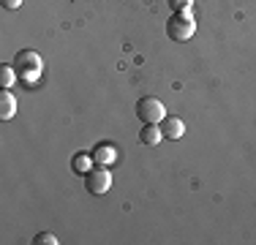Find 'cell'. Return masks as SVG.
<instances>
[{"label": "cell", "instance_id": "1", "mask_svg": "<svg viewBox=\"0 0 256 245\" xmlns=\"http://www.w3.org/2000/svg\"><path fill=\"white\" fill-rule=\"evenodd\" d=\"M194 33H196V20H194L191 11H174V14L169 16L166 36L172 41H178V44H182V41H191Z\"/></svg>", "mask_w": 256, "mask_h": 245}, {"label": "cell", "instance_id": "2", "mask_svg": "<svg viewBox=\"0 0 256 245\" xmlns=\"http://www.w3.org/2000/svg\"><path fill=\"white\" fill-rule=\"evenodd\" d=\"M14 68H16V74H20V79L33 82V76H38V74L44 71V58H41L38 52L22 49V52H16V58H14Z\"/></svg>", "mask_w": 256, "mask_h": 245}, {"label": "cell", "instance_id": "3", "mask_svg": "<svg viewBox=\"0 0 256 245\" xmlns=\"http://www.w3.org/2000/svg\"><path fill=\"white\" fill-rule=\"evenodd\" d=\"M136 114L142 122H158V126H161V120L166 118V109H164L161 98L144 96V98H139V104H136Z\"/></svg>", "mask_w": 256, "mask_h": 245}, {"label": "cell", "instance_id": "4", "mask_svg": "<svg viewBox=\"0 0 256 245\" xmlns=\"http://www.w3.org/2000/svg\"><path fill=\"white\" fill-rule=\"evenodd\" d=\"M84 188H88L90 196H104L112 188V172L106 166H98V169H90L84 174Z\"/></svg>", "mask_w": 256, "mask_h": 245}, {"label": "cell", "instance_id": "5", "mask_svg": "<svg viewBox=\"0 0 256 245\" xmlns=\"http://www.w3.org/2000/svg\"><path fill=\"white\" fill-rule=\"evenodd\" d=\"M164 139V131L158 122H142V131H139V142H142L144 147H156L161 144Z\"/></svg>", "mask_w": 256, "mask_h": 245}, {"label": "cell", "instance_id": "6", "mask_svg": "<svg viewBox=\"0 0 256 245\" xmlns=\"http://www.w3.org/2000/svg\"><path fill=\"white\" fill-rule=\"evenodd\" d=\"M93 161L98 164V166H109V164L118 161V147L109 144V142H101L93 147Z\"/></svg>", "mask_w": 256, "mask_h": 245}, {"label": "cell", "instance_id": "7", "mask_svg": "<svg viewBox=\"0 0 256 245\" xmlns=\"http://www.w3.org/2000/svg\"><path fill=\"white\" fill-rule=\"evenodd\" d=\"M161 131H164V139H182L186 122L180 118H174V114H166V118L161 120Z\"/></svg>", "mask_w": 256, "mask_h": 245}, {"label": "cell", "instance_id": "8", "mask_svg": "<svg viewBox=\"0 0 256 245\" xmlns=\"http://www.w3.org/2000/svg\"><path fill=\"white\" fill-rule=\"evenodd\" d=\"M16 114V96L11 90H0V120H11Z\"/></svg>", "mask_w": 256, "mask_h": 245}, {"label": "cell", "instance_id": "9", "mask_svg": "<svg viewBox=\"0 0 256 245\" xmlns=\"http://www.w3.org/2000/svg\"><path fill=\"white\" fill-rule=\"evenodd\" d=\"M93 152H76L74 158H71V169L76 172V174H88L90 169H93Z\"/></svg>", "mask_w": 256, "mask_h": 245}, {"label": "cell", "instance_id": "10", "mask_svg": "<svg viewBox=\"0 0 256 245\" xmlns=\"http://www.w3.org/2000/svg\"><path fill=\"white\" fill-rule=\"evenodd\" d=\"M16 79H20V74H16L14 66H0V90H8L16 84Z\"/></svg>", "mask_w": 256, "mask_h": 245}, {"label": "cell", "instance_id": "11", "mask_svg": "<svg viewBox=\"0 0 256 245\" xmlns=\"http://www.w3.org/2000/svg\"><path fill=\"white\" fill-rule=\"evenodd\" d=\"M33 242H36V245H58V237H54L52 232H38Z\"/></svg>", "mask_w": 256, "mask_h": 245}, {"label": "cell", "instance_id": "12", "mask_svg": "<svg viewBox=\"0 0 256 245\" xmlns=\"http://www.w3.org/2000/svg\"><path fill=\"white\" fill-rule=\"evenodd\" d=\"M169 6H172L174 11H191L194 0H169Z\"/></svg>", "mask_w": 256, "mask_h": 245}, {"label": "cell", "instance_id": "13", "mask_svg": "<svg viewBox=\"0 0 256 245\" xmlns=\"http://www.w3.org/2000/svg\"><path fill=\"white\" fill-rule=\"evenodd\" d=\"M22 3H25V0H0V6H3L6 11H16Z\"/></svg>", "mask_w": 256, "mask_h": 245}]
</instances>
